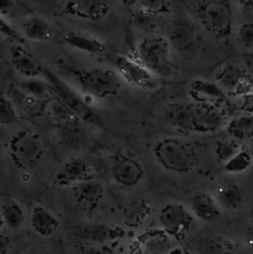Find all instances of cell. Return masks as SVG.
<instances>
[{"label": "cell", "instance_id": "cell-37", "mask_svg": "<svg viewBox=\"0 0 253 254\" xmlns=\"http://www.w3.org/2000/svg\"><path fill=\"white\" fill-rule=\"evenodd\" d=\"M11 247V241L8 236L0 233V254H7Z\"/></svg>", "mask_w": 253, "mask_h": 254}, {"label": "cell", "instance_id": "cell-23", "mask_svg": "<svg viewBox=\"0 0 253 254\" xmlns=\"http://www.w3.org/2000/svg\"><path fill=\"white\" fill-rule=\"evenodd\" d=\"M232 45L235 53L253 56V20H235Z\"/></svg>", "mask_w": 253, "mask_h": 254}, {"label": "cell", "instance_id": "cell-34", "mask_svg": "<svg viewBox=\"0 0 253 254\" xmlns=\"http://www.w3.org/2000/svg\"><path fill=\"white\" fill-rule=\"evenodd\" d=\"M0 35L13 40L17 43H23L24 37L19 33L3 16L0 15Z\"/></svg>", "mask_w": 253, "mask_h": 254}, {"label": "cell", "instance_id": "cell-40", "mask_svg": "<svg viewBox=\"0 0 253 254\" xmlns=\"http://www.w3.org/2000/svg\"><path fill=\"white\" fill-rule=\"evenodd\" d=\"M252 212H253V211H252Z\"/></svg>", "mask_w": 253, "mask_h": 254}, {"label": "cell", "instance_id": "cell-30", "mask_svg": "<svg viewBox=\"0 0 253 254\" xmlns=\"http://www.w3.org/2000/svg\"><path fill=\"white\" fill-rule=\"evenodd\" d=\"M139 7L155 16H169L173 10L174 0H138Z\"/></svg>", "mask_w": 253, "mask_h": 254}, {"label": "cell", "instance_id": "cell-29", "mask_svg": "<svg viewBox=\"0 0 253 254\" xmlns=\"http://www.w3.org/2000/svg\"><path fill=\"white\" fill-rule=\"evenodd\" d=\"M1 213L4 220V225L10 229H20L25 223V212L21 204L16 201L6 202L2 208Z\"/></svg>", "mask_w": 253, "mask_h": 254}, {"label": "cell", "instance_id": "cell-4", "mask_svg": "<svg viewBox=\"0 0 253 254\" xmlns=\"http://www.w3.org/2000/svg\"><path fill=\"white\" fill-rule=\"evenodd\" d=\"M199 25L229 55L233 53L235 14L231 0H181Z\"/></svg>", "mask_w": 253, "mask_h": 254}, {"label": "cell", "instance_id": "cell-20", "mask_svg": "<svg viewBox=\"0 0 253 254\" xmlns=\"http://www.w3.org/2000/svg\"><path fill=\"white\" fill-rule=\"evenodd\" d=\"M72 192L78 204L84 208L92 209L102 199L104 189L101 183L90 177L73 186Z\"/></svg>", "mask_w": 253, "mask_h": 254}, {"label": "cell", "instance_id": "cell-10", "mask_svg": "<svg viewBox=\"0 0 253 254\" xmlns=\"http://www.w3.org/2000/svg\"><path fill=\"white\" fill-rule=\"evenodd\" d=\"M43 76L51 82L55 89L56 95L68 106L77 119L81 120L86 125H93L97 127L102 126L100 117L93 111L89 103L85 100V97H83L78 91H76L73 87L63 81L45 65Z\"/></svg>", "mask_w": 253, "mask_h": 254}, {"label": "cell", "instance_id": "cell-3", "mask_svg": "<svg viewBox=\"0 0 253 254\" xmlns=\"http://www.w3.org/2000/svg\"><path fill=\"white\" fill-rule=\"evenodd\" d=\"M205 187L228 222L253 211V168L245 171L220 168Z\"/></svg>", "mask_w": 253, "mask_h": 254}, {"label": "cell", "instance_id": "cell-8", "mask_svg": "<svg viewBox=\"0 0 253 254\" xmlns=\"http://www.w3.org/2000/svg\"><path fill=\"white\" fill-rule=\"evenodd\" d=\"M246 56L227 57L208 74L224 93H236L248 88L252 82L253 66Z\"/></svg>", "mask_w": 253, "mask_h": 254}, {"label": "cell", "instance_id": "cell-27", "mask_svg": "<svg viewBox=\"0 0 253 254\" xmlns=\"http://www.w3.org/2000/svg\"><path fill=\"white\" fill-rule=\"evenodd\" d=\"M131 23L132 26L137 31L144 34V36L159 32L158 17L140 7L133 11L131 15Z\"/></svg>", "mask_w": 253, "mask_h": 254}, {"label": "cell", "instance_id": "cell-21", "mask_svg": "<svg viewBox=\"0 0 253 254\" xmlns=\"http://www.w3.org/2000/svg\"><path fill=\"white\" fill-rule=\"evenodd\" d=\"M21 34L29 41L44 43L53 38L54 29L45 18L39 15H31L22 22Z\"/></svg>", "mask_w": 253, "mask_h": 254}, {"label": "cell", "instance_id": "cell-11", "mask_svg": "<svg viewBox=\"0 0 253 254\" xmlns=\"http://www.w3.org/2000/svg\"><path fill=\"white\" fill-rule=\"evenodd\" d=\"M8 153L17 168L30 169L42 160L45 153V145L37 133L22 130L10 139Z\"/></svg>", "mask_w": 253, "mask_h": 254}, {"label": "cell", "instance_id": "cell-9", "mask_svg": "<svg viewBox=\"0 0 253 254\" xmlns=\"http://www.w3.org/2000/svg\"><path fill=\"white\" fill-rule=\"evenodd\" d=\"M181 199L205 228L222 229L228 223L226 216L205 185L190 190Z\"/></svg>", "mask_w": 253, "mask_h": 254}, {"label": "cell", "instance_id": "cell-24", "mask_svg": "<svg viewBox=\"0 0 253 254\" xmlns=\"http://www.w3.org/2000/svg\"><path fill=\"white\" fill-rule=\"evenodd\" d=\"M19 89L24 95L35 100H49L56 96L53 85L44 76L26 77L19 82Z\"/></svg>", "mask_w": 253, "mask_h": 254}, {"label": "cell", "instance_id": "cell-12", "mask_svg": "<svg viewBox=\"0 0 253 254\" xmlns=\"http://www.w3.org/2000/svg\"><path fill=\"white\" fill-rule=\"evenodd\" d=\"M115 68L122 80L134 87L153 91L157 90L161 85V79L133 55L118 56L115 59Z\"/></svg>", "mask_w": 253, "mask_h": 254}, {"label": "cell", "instance_id": "cell-38", "mask_svg": "<svg viewBox=\"0 0 253 254\" xmlns=\"http://www.w3.org/2000/svg\"><path fill=\"white\" fill-rule=\"evenodd\" d=\"M120 2L127 8H132L136 4H138V0H120Z\"/></svg>", "mask_w": 253, "mask_h": 254}, {"label": "cell", "instance_id": "cell-17", "mask_svg": "<svg viewBox=\"0 0 253 254\" xmlns=\"http://www.w3.org/2000/svg\"><path fill=\"white\" fill-rule=\"evenodd\" d=\"M92 171L89 164L80 158L66 161L56 173L55 184L60 188H72L76 184L91 177Z\"/></svg>", "mask_w": 253, "mask_h": 254}, {"label": "cell", "instance_id": "cell-22", "mask_svg": "<svg viewBox=\"0 0 253 254\" xmlns=\"http://www.w3.org/2000/svg\"><path fill=\"white\" fill-rule=\"evenodd\" d=\"M30 224L33 231L42 237L53 235L60 227L59 219L41 204L33 206L30 213Z\"/></svg>", "mask_w": 253, "mask_h": 254}, {"label": "cell", "instance_id": "cell-16", "mask_svg": "<svg viewBox=\"0 0 253 254\" xmlns=\"http://www.w3.org/2000/svg\"><path fill=\"white\" fill-rule=\"evenodd\" d=\"M222 230L238 254H253V212L229 221Z\"/></svg>", "mask_w": 253, "mask_h": 254}, {"label": "cell", "instance_id": "cell-31", "mask_svg": "<svg viewBox=\"0 0 253 254\" xmlns=\"http://www.w3.org/2000/svg\"><path fill=\"white\" fill-rule=\"evenodd\" d=\"M18 120L19 117L12 101L3 95H0V125L12 126L15 125Z\"/></svg>", "mask_w": 253, "mask_h": 254}, {"label": "cell", "instance_id": "cell-7", "mask_svg": "<svg viewBox=\"0 0 253 254\" xmlns=\"http://www.w3.org/2000/svg\"><path fill=\"white\" fill-rule=\"evenodd\" d=\"M67 72L78 90L96 99H111L119 95L122 78L107 67H67Z\"/></svg>", "mask_w": 253, "mask_h": 254}, {"label": "cell", "instance_id": "cell-28", "mask_svg": "<svg viewBox=\"0 0 253 254\" xmlns=\"http://www.w3.org/2000/svg\"><path fill=\"white\" fill-rule=\"evenodd\" d=\"M47 115L57 123L63 124L66 121L75 119L76 116L68 108V106L57 95L50 98L45 106Z\"/></svg>", "mask_w": 253, "mask_h": 254}, {"label": "cell", "instance_id": "cell-39", "mask_svg": "<svg viewBox=\"0 0 253 254\" xmlns=\"http://www.w3.org/2000/svg\"><path fill=\"white\" fill-rule=\"evenodd\" d=\"M4 226V220H3V216L1 213V209H0V228H2Z\"/></svg>", "mask_w": 253, "mask_h": 254}, {"label": "cell", "instance_id": "cell-19", "mask_svg": "<svg viewBox=\"0 0 253 254\" xmlns=\"http://www.w3.org/2000/svg\"><path fill=\"white\" fill-rule=\"evenodd\" d=\"M9 56L12 66L25 77L43 76L44 65L19 44L10 47Z\"/></svg>", "mask_w": 253, "mask_h": 254}, {"label": "cell", "instance_id": "cell-5", "mask_svg": "<svg viewBox=\"0 0 253 254\" xmlns=\"http://www.w3.org/2000/svg\"><path fill=\"white\" fill-rule=\"evenodd\" d=\"M133 56L161 80L173 79L178 72L173 50L164 33L143 36Z\"/></svg>", "mask_w": 253, "mask_h": 254}, {"label": "cell", "instance_id": "cell-36", "mask_svg": "<svg viewBox=\"0 0 253 254\" xmlns=\"http://www.w3.org/2000/svg\"><path fill=\"white\" fill-rule=\"evenodd\" d=\"M15 9L14 0H0V15L5 18Z\"/></svg>", "mask_w": 253, "mask_h": 254}, {"label": "cell", "instance_id": "cell-25", "mask_svg": "<svg viewBox=\"0 0 253 254\" xmlns=\"http://www.w3.org/2000/svg\"><path fill=\"white\" fill-rule=\"evenodd\" d=\"M63 41L72 49L89 55H100L106 48L100 39L74 31L66 33L63 36Z\"/></svg>", "mask_w": 253, "mask_h": 254}, {"label": "cell", "instance_id": "cell-2", "mask_svg": "<svg viewBox=\"0 0 253 254\" xmlns=\"http://www.w3.org/2000/svg\"><path fill=\"white\" fill-rule=\"evenodd\" d=\"M181 8L174 15L171 12L165 36L173 50L177 65L183 63L190 74H208L228 54L195 20L180 0Z\"/></svg>", "mask_w": 253, "mask_h": 254}, {"label": "cell", "instance_id": "cell-35", "mask_svg": "<svg viewBox=\"0 0 253 254\" xmlns=\"http://www.w3.org/2000/svg\"><path fill=\"white\" fill-rule=\"evenodd\" d=\"M165 254H195V253L190 248V246L188 243H186V244H178L174 246Z\"/></svg>", "mask_w": 253, "mask_h": 254}, {"label": "cell", "instance_id": "cell-15", "mask_svg": "<svg viewBox=\"0 0 253 254\" xmlns=\"http://www.w3.org/2000/svg\"><path fill=\"white\" fill-rule=\"evenodd\" d=\"M188 244L195 254H238L222 229H203Z\"/></svg>", "mask_w": 253, "mask_h": 254}, {"label": "cell", "instance_id": "cell-13", "mask_svg": "<svg viewBox=\"0 0 253 254\" xmlns=\"http://www.w3.org/2000/svg\"><path fill=\"white\" fill-rule=\"evenodd\" d=\"M110 174L118 186L133 188L143 181L145 170L134 155L125 151H117L111 157Z\"/></svg>", "mask_w": 253, "mask_h": 254}, {"label": "cell", "instance_id": "cell-6", "mask_svg": "<svg viewBox=\"0 0 253 254\" xmlns=\"http://www.w3.org/2000/svg\"><path fill=\"white\" fill-rule=\"evenodd\" d=\"M159 229L178 244H186L205 227L195 218L181 198L165 202L158 210Z\"/></svg>", "mask_w": 253, "mask_h": 254}, {"label": "cell", "instance_id": "cell-18", "mask_svg": "<svg viewBox=\"0 0 253 254\" xmlns=\"http://www.w3.org/2000/svg\"><path fill=\"white\" fill-rule=\"evenodd\" d=\"M63 10L72 17L96 21L108 14L109 4L107 0H65Z\"/></svg>", "mask_w": 253, "mask_h": 254}, {"label": "cell", "instance_id": "cell-14", "mask_svg": "<svg viewBox=\"0 0 253 254\" xmlns=\"http://www.w3.org/2000/svg\"><path fill=\"white\" fill-rule=\"evenodd\" d=\"M126 235V231L119 225L92 223L77 225L70 230V236L77 243H93L111 245Z\"/></svg>", "mask_w": 253, "mask_h": 254}, {"label": "cell", "instance_id": "cell-1", "mask_svg": "<svg viewBox=\"0 0 253 254\" xmlns=\"http://www.w3.org/2000/svg\"><path fill=\"white\" fill-rule=\"evenodd\" d=\"M151 155L160 170L176 179L181 198L206 185L221 168L213 137L163 136L153 143Z\"/></svg>", "mask_w": 253, "mask_h": 254}, {"label": "cell", "instance_id": "cell-33", "mask_svg": "<svg viewBox=\"0 0 253 254\" xmlns=\"http://www.w3.org/2000/svg\"><path fill=\"white\" fill-rule=\"evenodd\" d=\"M77 254H113L110 245L77 243Z\"/></svg>", "mask_w": 253, "mask_h": 254}, {"label": "cell", "instance_id": "cell-26", "mask_svg": "<svg viewBox=\"0 0 253 254\" xmlns=\"http://www.w3.org/2000/svg\"><path fill=\"white\" fill-rule=\"evenodd\" d=\"M85 123L75 118L61 124V139L69 148H77L86 141Z\"/></svg>", "mask_w": 253, "mask_h": 254}, {"label": "cell", "instance_id": "cell-32", "mask_svg": "<svg viewBox=\"0 0 253 254\" xmlns=\"http://www.w3.org/2000/svg\"><path fill=\"white\" fill-rule=\"evenodd\" d=\"M235 20H253V0H231Z\"/></svg>", "mask_w": 253, "mask_h": 254}]
</instances>
